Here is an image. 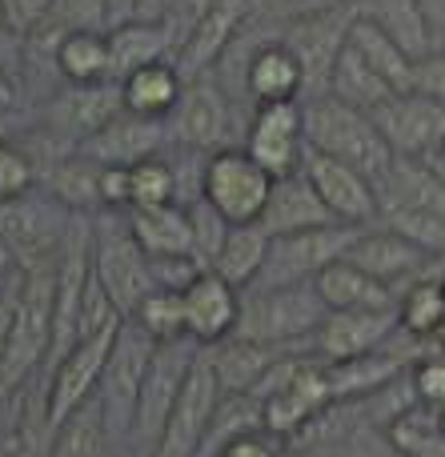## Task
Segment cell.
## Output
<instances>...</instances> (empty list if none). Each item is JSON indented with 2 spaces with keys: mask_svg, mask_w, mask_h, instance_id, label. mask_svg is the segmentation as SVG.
<instances>
[{
  "mask_svg": "<svg viewBox=\"0 0 445 457\" xmlns=\"http://www.w3.org/2000/svg\"><path fill=\"white\" fill-rule=\"evenodd\" d=\"M253 0H213L209 12L197 21V29L189 32V40L177 53V69L185 72V80L213 72L221 64V56L237 45V37L253 21Z\"/></svg>",
  "mask_w": 445,
  "mask_h": 457,
  "instance_id": "obj_20",
  "label": "cell"
},
{
  "mask_svg": "<svg viewBox=\"0 0 445 457\" xmlns=\"http://www.w3.org/2000/svg\"><path fill=\"white\" fill-rule=\"evenodd\" d=\"M438 165L445 169V145H441V153H438Z\"/></svg>",
  "mask_w": 445,
  "mask_h": 457,
  "instance_id": "obj_59",
  "label": "cell"
},
{
  "mask_svg": "<svg viewBox=\"0 0 445 457\" xmlns=\"http://www.w3.org/2000/svg\"><path fill=\"white\" fill-rule=\"evenodd\" d=\"M422 8L433 37V53H445V0H422Z\"/></svg>",
  "mask_w": 445,
  "mask_h": 457,
  "instance_id": "obj_51",
  "label": "cell"
},
{
  "mask_svg": "<svg viewBox=\"0 0 445 457\" xmlns=\"http://www.w3.org/2000/svg\"><path fill=\"white\" fill-rule=\"evenodd\" d=\"M409 386H414L417 405L425 410H445V357H425L409 370Z\"/></svg>",
  "mask_w": 445,
  "mask_h": 457,
  "instance_id": "obj_46",
  "label": "cell"
},
{
  "mask_svg": "<svg viewBox=\"0 0 445 457\" xmlns=\"http://www.w3.org/2000/svg\"><path fill=\"white\" fill-rule=\"evenodd\" d=\"M40 189L69 213H101V165L80 153H61L40 169Z\"/></svg>",
  "mask_w": 445,
  "mask_h": 457,
  "instance_id": "obj_28",
  "label": "cell"
},
{
  "mask_svg": "<svg viewBox=\"0 0 445 457\" xmlns=\"http://www.w3.org/2000/svg\"><path fill=\"white\" fill-rule=\"evenodd\" d=\"M221 397H225V389L213 373L209 349L201 345V357H197V365H193L189 381H185L181 402H177V410H173V418H169L152 457H197L209 437V426H213V418H217Z\"/></svg>",
  "mask_w": 445,
  "mask_h": 457,
  "instance_id": "obj_13",
  "label": "cell"
},
{
  "mask_svg": "<svg viewBox=\"0 0 445 457\" xmlns=\"http://www.w3.org/2000/svg\"><path fill=\"white\" fill-rule=\"evenodd\" d=\"M181 297H185V333H189L197 345H217V341L237 333L241 289H233L213 269H205Z\"/></svg>",
  "mask_w": 445,
  "mask_h": 457,
  "instance_id": "obj_22",
  "label": "cell"
},
{
  "mask_svg": "<svg viewBox=\"0 0 445 457\" xmlns=\"http://www.w3.org/2000/svg\"><path fill=\"white\" fill-rule=\"evenodd\" d=\"M8 137H12V125H8V120L0 117V141H8Z\"/></svg>",
  "mask_w": 445,
  "mask_h": 457,
  "instance_id": "obj_56",
  "label": "cell"
},
{
  "mask_svg": "<svg viewBox=\"0 0 445 457\" xmlns=\"http://www.w3.org/2000/svg\"><path fill=\"white\" fill-rule=\"evenodd\" d=\"M93 277L120 317H133L136 305L152 293L149 253L133 237L125 213H93Z\"/></svg>",
  "mask_w": 445,
  "mask_h": 457,
  "instance_id": "obj_4",
  "label": "cell"
},
{
  "mask_svg": "<svg viewBox=\"0 0 445 457\" xmlns=\"http://www.w3.org/2000/svg\"><path fill=\"white\" fill-rule=\"evenodd\" d=\"M414 93H422V96H430V101L445 104V53H430L425 61H417Z\"/></svg>",
  "mask_w": 445,
  "mask_h": 457,
  "instance_id": "obj_48",
  "label": "cell"
},
{
  "mask_svg": "<svg viewBox=\"0 0 445 457\" xmlns=\"http://www.w3.org/2000/svg\"><path fill=\"white\" fill-rule=\"evenodd\" d=\"M326 96H334V101H342V104H350V109H361V112L374 117V112L398 93H393L390 80H385L382 72L358 53V48L345 45L342 56H337V64H334V77H329Z\"/></svg>",
  "mask_w": 445,
  "mask_h": 457,
  "instance_id": "obj_33",
  "label": "cell"
},
{
  "mask_svg": "<svg viewBox=\"0 0 445 457\" xmlns=\"http://www.w3.org/2000/svg\"><path fill=\"white\" fill-rule=\"evenodd\" d=\"M53 4L56 0H0V24L24 40L53 16Z\"/></svg>",
  "mask_w": 445,
  "mask_h": 457,
  "instance_id": "obj_45",
  "label": "cell"
},
{
  "mask_svg": "<svg viewBox=\"0 0 445 457\" xmlns=\"http://www.w3.org/2000/svg\"><path fill=\"white\" fill-rule=\"evenodd\" d=\"M157 345L161 341H152L141 325L125 317L117 341H112L109 365L101 373V386H96V402H101L104 421H109V437H117V442H128L136 402H141V389H144V378H149Z\"/></svg>",
  "mask_w": 445,
  "mask_h": 457,
  "instance_id": "obj_7",
  "label": "cell"
},
{
  "mask_svg": "<svg viewBox=\"0 0 445 457\" xmlns=\"http://www.w3.org/2000/svg\"><path fill=\"white\" fill-rule=\"evenodd\" d=\"M329 317L326 301L309 285H281V289H245L241 293V337L277 345L285 353H301Z\"/></svg>",
  "mask_w": 445,
  "mask_h": 457,
  "instance_id": "obj_3",
  "label": "cell"
},
{
  "mask_svg": "<svg viewBox=\"0 0 445 457\" xmlns=\"http://www.w3.org/2000/svg\"><path fill=\"white\" fill-rule=\"evenodd\" d=\"M401 333L398 309H345V313H329L321 329L309 341V357L326 365L337 361H358V357L382 353L390 341Z\"/></svg>",
  "mask_w": 445,
  "mask_h": 457,
  "instance_id": "obj_16",
  "label": "cell"
},
{
  "mask_svg": "<svg viewBox=\"0 0 445 457\" xmlns=\"http://www.w3.org/2000/svg\"><path fill=\"white\" fill-rule=\"evenodd\" d=\"M136 16V0H112V29Z\"/></svg>",
  "mask_w": 445,
  "mask_h": 457,
  "instance_id": "obj_54",
  "label": "cell"
},
{
  "mask_svg": "<svg viewBox=\"0 0 445 457\" xmlns=\"http://www.w3.org/2000/svg\"><path fill=\"white\" fill-rule=\"evenodd\" d=\"M358 233L361 228L353 225H326V228H309V233H293V237H273L269 261H265L253 289H281V285L317 281L334 261H342L350 253Z\"/></svg>",
  "mask_w": 445,
  "mask_h": 457,
  "instance_id": "obj_10",
  "label": "cell"
},
{
  "mask_svg": "<svg viewBox=\"0 0 445 457\" xmlns=\"http://www.w3.org/2000/svg\"><path fill=\"white\" fill-rule=\"evenodd\" d=\"M128 228L149 257H197L193 253V221L189 205H157L128 209Z\"/></svg>",
  "mask_w": 445,
  "mask_h": 457,
  "instance_id": "obj_31",
  "label": "cell"
},
{
  "mask_svg": "<svg viewBox=\"0 0 445 457\" xmlns=\"http://www.w3.org/2000/svg\"><path fill=\"white\" fill-rule=\"evenodd\" d=\"M109 45H112V77L125 80L128 72L144 69L157 61H173L177 45L173 32L165 21H125L117 29H109Z\"/></svg>",
  "mask_w": 445,
  "mask_h": 457,
  "instance_id": "obj_29",
  "label": "cell"
},
{
  "mask_svg": "<svg viewBox=\"0 0 445 457\" xmlns=\"http://www.w3.org/2000/svg\"><path fill=\"white\" fill-rule=\"evenodd\" d=\"M353 12H358V8H353ZM350 45L358 48V53L366 56V61L374 64V69L382 72L385 80H390L393 93H414V69H417V61L406 53V48L393 45V40L385 37L377 24H369L366 16H353Z\"/></svg>",
  "mask_w": 445,
  "mask_h": 457,
  "instance_id": "obj_35",
  "label": "cell"
},
{
  "mask_svg": "<svg viewBox=\"0 0 445 457\" xmlns=\"http://www.w3.org/2000/svg\"><path fill=\"white\" fill-rule=\"evenodd\" d=\"M12 269H21V265H16L12 249H8V245H4V241H0V277H4V273H12Z\"/></svg>",
  "mask_w": 445,
  "mask_h": 457,
  "instance_id": "obj_55",
  "label": "cell"
},
{
  "mask_svg": "<svg viewBox=\"0 0 445 457\" xmlns=\"http://www.w3.org/2000/svg\"><path fill=\"white\" fill-rule=\"evenodd\" d=\"M374 120L390 141L393 157L438 161L445 145V104L422 93H398L374 112Z\"/></svg>",
  "mask_w": 445,
  "mask_h": 457,
  "instance_id": "obj_18",
  "label": "cell"
},
{
  "mask_svg": "<svg viewBox=\"0 0 445 457\" xmlns=\"http://www.w3.org/2000/svg\"><path fill=\"white\" fill-rule=\"evenodd\" d=\"M56 77L64 85H101L112 77V45L109 32L101 29H77L64 32L56 45Z\"/></svg>",
  "mask_w": 445,
  "mask_h": 457,
  "instance_id": "obj_32",
  "label": "cell"
},
{
  "mask_svg": "<svg viewBox=\"0 0 445 457\" xmlns=\"http://www.w3.org/2000/svg\"><path fill=\"white\" fill-rule=\"evenodd\" d=\"M377 201H382V213H441L445 217V169L438 161L393 157L390 173L377 181Z\"/></svg>",
  "mask_w": 445,
  "mask_h": 457,
  "instance_id": "obj_23",
  "label": "cell"
},
{
  "mask_svg": "<svg viewBox=\"0 0 445 457\" xmlns=\"http://www.w3.org/2000/svg\"><path fill=\"white\" fill-rule=\"evenodd\" d=\"M53 313H56V261L21 269L12 297L4 301L0 329V386L12 389L53 353Z\"/></svg>",
  "mask_w": 445,
  "mask_h": 457,
  "instance_id": "obj_1",
  "label": "cell"
},
{
  "mask_svg": "<svg viewBox=\"0 0 445 457\" xmlns=\"http://www.w3.org/2000/svg\"><path fill=\"white\" fill-rule=\"evenodd\" d=\"M40 189V165L32 157L29 145H21L16 137L0 141V205L29 197Z\"/></svg>",
  "mask_w": 445,
  "mask_h": 457,
  "instance_id": "obj_40",
  "label": "cell"
},
{
  "mask_svg": "<svg viewBox=\"0 0 445 457\" xmlns=\"http://www.w3.org/2000/svg\"><path fill=\"white\" fill-rule=\"evenodd\" d=\"M125 325V321H120ZM120 325H109L101 333H88V337H77V345L53 365V378H48V421L61 426L69 413H77L88 397H96V386H101V373L109 365L112 341H117Z\"/></svg>",
  "mask_w": 445,
  "mask_h": 457,
  "instance_id": "obj_15",
  "label": "cell"
},
{
  "mask_svg": "<svg viewBox=\"0 0 445 457\" xmlns=\"http://www.w3.org/2000/svg\"><path fill=\"white\" fill-rule=\"evenodd\" d=\"M173 149V137H169V120H149V117H133V112H120L109 129H101L96 137H88L85 145H77L80 157L96 161V165H120L133 169L149 157Z\"/></svg>",
  "mask_w": 445,
  "mask_h": 457,
  "instance_id": "obj_21",
  "label": "cell"
},
{
  "mask_svg": "<svg viewBox=\"0 0 445 457\" xmlns=\"http://www.w3.org/2000/svg\"><path fill=\"white\" fill-rule=\"evenodd\" d=\"M353 8L369 24H377L398 48H406L414 61H425L433 53V37H430V24H425L422 0H353Z\"/></svg>",
  "mask_w": 445,
  "mask_h": 457,
  "instance_id": "obj_30",
  "label": "cell"
},
{
  "mask_svg": "<svg viewBox=\"0 0 445 457\" xmlns=\"http://www.w3.org/2000/svg\"><path fill=\"white\" fill-rule=\"evenodd\" d=\"M269 245H273V237L265 233L261 225H233L221 257L213 261V273L225 277V281L241 293L253 289L261 269H265V261H269Z\"/></svg>",
  "mask_w": 445,
  "mask_h": 457,
  "instance_id": "obj_34",
  "label": "cell"
},
{
  "mask_svg": "<svg viewBox=\"0 0 445 457\" xmlns=\"http://www.w3.org/2000/svg\"><path fill=\"white\" fill-rule=\"evenodd\" d=\"M221 457H281V442L269 429H253V434L237 437Z\"/></svg>",
  "mask_w": 445,
  "mask_h": 457,
  "instance_id": "obj_50",
  "label": "cell"
},
{
  "mask_svg": "<svg viewBox=\"0 0 445 457\" xmlns=\"http://www.w3.org/2000/svg\"><path fill=\"white\" fill-rule=\"evenodd\" d=\"M201 357V345L193 337H177V341H161L157 353H152L149 378H144L141 402H136V418L128 429V450L136 457H152L161 434H165L169 418H173L177 402H181V389L189 381L193 365Z\"/></svg>",
  "mask_w": 445,
  "mask_h": 457,
  "instance_id": "obj_6",
  "label": "cell"
},
{
  "mask_svg": "<svg viewBox=\"0 0 445 457\" xmlns=\"http://www.w3.org/2000/svg\"><path fill=\"white\" fill-rule=\"evenodd\" d=\"M301 173L313 181L317 197L326 201V209L334 213L337 225H353V228H369L382 217V201H377V185L366 173L350 169L345 161H334L317 149H305Z\"/></svg>",
  "mask_w": 445,
  "mask_h": 457,
  "instance_id": "obj_17",
  "label": "cell"
},
{
  "mask_svg": "<svg viewBox=\"0 0 445 457\" xmlns=\"http://www.w3.org/2000/svg\"><path fill=\"white\" fill-rule=\"evenodd\" d=\"M173 153V149H169ZM161 153L149 157L141 165H133V209H157V205H185V189H181V173L177 161Z\"/></svg>",
  "mask_w": 445,
  "mask_h": 457,
  "instance_id": "obj_39",
  "label": "cell"
},
{
  "mask_svg": "<svg viewBox=\"0 0 445 457\" xmlns=\"http://www.w3.org/2000/svg\"><path fill=\"white\" fill-rule=\"evenodd\" d=\"M185 72L177 69V61H157L144 69L128 72L120 80V96H125V112L133 117H149V120H169L177 112L185 96Z\"/></svg>",
  "mask_w": 445,
  "mask_h": 457,
  "instance_id": "obj_26",
  "label": "cell"
},
{
  "mask_svg": "<svg viewBox=\"0 0 445 457\" xmlns=\"http://www.w3.org/2000/svg\"><path fill=\"white\" fill-rule=\"evenodd\" d=\"M441 281H445V273H441Z\"/></svg>",
  "mask_w": 445,
  "mask_h": 457,
  "instance_id": "obj_61",
  "label": "cell"
},
{
  "mask_svg": "<svg viewBox=\"0 0 445 457\" xmlns=\"http://www.w3.org/2000/svg\"><path fill=\"white\" fill-rule=\"evenodd\" d=\"M149 269H152V289H169V293H185L201 273L197 257H149Z\"/></svg>",
  "mask_w": 445,
  "mask_h": 457,
  "instance_id": "obj_47",
  "label": "cell"
},
{
  "mask_svg": "<svg viewBox=\"0 0 445 457\" xmlns=\"http://www.w3.org/2000/svg\"><path fill=\"white\" fill-rule=\"evenodd\" d=\"M438 429H441V437H445V410L438 413Z\"/></svg>",
  "mask_w": 445,
  "mask_h": 457,
  "instance_id": "obj_57",
  "label": "cell"
},
{
  "mask_svg": "<svg viewBox=\"0 0 445 457\" xmlns=\"http://www.w3.org/2000/svg\"><path fill=\"white\" fill-rule=\"evenodd\" d=\"M241 149L273 177L301 173L305 161V109L301 101H285V104H261L249 112V129H245V145Z\"/></svg>",
  "mask_w": 445,
  "mask_h": 457,
  "instance_id": "obj_14",
  "label": "cell"
},
{
  "mask_svg": "<svg viewBox=\"0 0 445 457\" xmlns=\"http://www.w3.org/2000/svg\"><path fill=\"white\" fill-rule=\"evenodd\" d=\"M53 429L56 426L48 421V397H40L37 405H29L21 413L4 457H48L53 453Z\"/></svg>",
  "mask_w": 445,
  "mask_h": 457,
  "instance_id": "obj_42",
  "label": "cell"
},
{
  "mask_svg": "<svg viewBox=\"0 0 445 457\" xmlns=\"http://www.w3.org/2000/svg\"><path fill=\"white\" fill-rule=\"evenodd\" d=\"M241 104L221 88L213 72H201L185 85V96L177 112L169 117V137L177 149L193 153H221V149H241L245 145L249 117H237Z\"/></svg>",
  "mask_w": 445,
  "mask_h": 457,
  "instance_id": "obj_5",
  "label": "cell"
},
{
  "mask_svg": "<svg viewBox=\"0 0 445 457\" xmlns=\"http://www.w3.org/2000/svg\"><path fill=\"white\" fill-rule=\"evenodd\" d=\"M401 373V357L393 353H369L358 357V361H337L326 365V378H329V394L334 402H353V397H374L382 394L390 381H398Z\"/></svg>",
  "mask_w": 445,
  "mask_h": 457,
  "instance_id": "obj_36",
  "label": "cell"
},
{
  "mask_svg": "<svg viewBox=\"0 0 445 457\" xmlns=\"http://www.w3.org/2000/svg\"><path fill=\"white\" fill-rule=\"evenodd\" d=\"M326 4H345V0H253V12L261 21H289V16H301L313 12V8H326Z\"/></svg>",
  "mask_w": 445,
  "mask_h": 457,
  "instance_id": "obj_49",
  "label": "cell"
},
{
  "mask_svg": "<svg viewBox=\"0 0 445 457\" xmlns=\"http://www.w3.org/2000/svg\"><path fill=\"white\" fill-rule=\"evenodd\" d=\"M12 104H16V85H12V77L0 69V117H4Z\"/></svg>",
  "mask_w": 445,
  "mask_h": 457,
  "instance_id": "obj_53",
  "label": "cell"
},
{
  "mask_svg": "<svg viewBox=\"0 0 445 457\" xmlns=\"http://www.w3.org/2000/svg\"><path fill=\"white\" fill-rule=\"evenodd\" d=\"M109 421L96 397H88L77 413L53 429V453L48 457H104L109 453Z\"/></svg>",
  "mask_w": 445,
  "mask_h": 457,
  "instance_id": "obj_37",
  "label": "cell"
},
{
  "mask_svg": "<svg viewBox=\"0 0 445 457\" xmlns=\"http://www.w3.org/2000/svg\"><path fill=\"white\" fill-rule=\"evenodd\" d=\"M173 8H177V0H136L133 21H165Z\"/></svg>",
  "mask_w": 445,
  "mask_h": 457,
  "instance_id": "obj_52",
  "label": "cell"
},
{
  "mask_svg": "<svg viewBox=\"0 0 445 457\" xmlns=\"http://www.w3.org/2000/svg\"><path fill=\"white\" fill-rule=\"evenodd\" d=\"M205 349H209V361H213V373L225 394H253L265 381V373L285 357V349L265 345V341H253V337H241V333H233V337L217 341V345H205Z\"/></svg>",
  "mask_w": 445,
  "mask_h": 457,
  "instance_id": "obj_25",
  "label": "cell"
},
{
  "mask_svg": "<svg viewBox=\"0 0 445 457\" xmlns=\"http://www.w3.org/2000/svg\"><path fill=\"white\" fill-rule=\"evenodd\" d=\"M125 112V96H120V80H101V85H64L61 93L48 96L45 104V129L56 145L77 149L101 129Z\"/></svg>",
  "mask_w": 445,
  "mask_h": 457,
  "instance_id": "obj_12",
  "label": "cell"
},
{
  "mask_svg": "<svg viewBox=\"0 0 445 457\" xmlns=\"http://www.w3.org/2000/svg\"><path fill=\"white\" fill-rule=\"evenodd\" d=\"M69 209L48 197L45 189H37L12 205H0V241L12 249L21 269L53 265L64 245V233H69Z\"/></svg>",
  "mask_w": 445,
  "mask_h": 457,
  "instance_id": "obj_11",
  "label": "cell"
},
{
  "mask_svg": "<svg viewBox=\"0 0 445 457\" xmlns=\"http://www.w3.org/2000/svg\"><path fill=\"white\" fill-rule=\"evenodd\" d=\"M353 16H358L353 4H326V8H313V12L281 21V40L293 48V56L305 69V101L329 93L334 64L342 56V48L350 45Z\"/></svg>",
  "mask_w": 445,
  "mask_h": 457,
  "instance_id": "obj_8",
  "label": "cell"
},
{
  "mask_svg": "<svg viewBox=\"0 0 445 457\" xmlns=\"http://www.w3.org/2000/svg\"><path fill=\"white\" fill-rule=\"evenodd\" d=\"M337 225L334 213L326 209V201L317 197L313 181L305 173H289L281 181H273L269 205L261 213V228L269 237H293V233H309V228H326Z\"/></svg>",
  "mask_w": 445,
  "mask_h": 457,
  "instance_id": "obj_24",
  "label": "cell"
},
{
  "mask_svg": "<svg viewBox=\"0 0 445 457\" xmlns=\"http://www.w3.org/2000/svg\"><path fill=\"white\" fill-rule=\"evenodd\" d=\"M401 333L409 341H430L445 329V281L441 277H422L414 281L398 301Z\"/></svg>",
  "mask_w": 445,
  "mask_h": 457,
  "instance_id": "obj_38",
  "label": "cell"
},
{
  "mask_svg": "<svg viewBox=\"0 0 445 457\" xmlns=\"http://www.w3.org/2000/svg\"><path fill=\"white\" fill-rule=\"evenodd\" d=\"M136 321L152 341H177V337H189L185 333V297L181 293H169V289H152L149 297L136 305V313L128 317Z\"/></svg>",
  "mask_w": 445,
  "mask_h": 457,
  "instance_id": "obj_41",
  "label": "cell"
},
{
  "mask_svg": "<svg viewBox=\"0 0 445 457\" xmlns=\"http://www.w3.org/2000/svg\"><path fill=\"white\" fill-rule=\"evenodd\" d=\"M269 193H273V177L245 149H221L205 157L201 197L229 225H261Z\"/></svg>",
  "mask_w": 445,
  "mask_h": 457,
  "instance_id": "obj_9",
  "label": "cell"
},
{
  "mask_svg": "<svg viewBox=\"0 0 445 457\" xmlns=\"http://www.w3.org/2000/svg\"><path fill=\"white\" fill-rule=\"evenodd\" d=\"M305 109V145L334 161H345L350 169L366 173L369 181H382L393 165V149L382 137L377 120L361 109L334 101V96H313L301 101Z\"/></svg>",
  "mask_w": 445,
  "mask_h": 457,
  "instance_id": "obj_2",
  "label": "cell"
},
{
  "mask_svg": "<svg viewBox=\"0 0 445 457\" xmlns=\"http://www.w3.org/2000/svg\"><path fill=\"white\" fill-rule=\"evenodd\" d=\"M189 221H193V253H197V261H201L205 269H213V261L221 257L225 241H229L233 225L225 221V217L217 213V209L209 205L205 197L189 205Z\"/></svg>",
  "mask_w": 445,
  "mask_h": 457,
  "instance_id": "obj_43",
  "label": "cell"
},
{
  "mask_svg": "<svg viewBox=\"0 0 445 457\" xmlns=\"http://www.w3.org/2000/svg\"><path fill=\"white\" fill-rule=\"evenodd\" d=\"M48 24H56L61 32L77 29H112V0H56Z\"/></svg>",
  "mask_w": 445,
  "mask_h": 457,
  "instance_id": "obj_44",
  "label": "cell"
},
{
  "mask_svg": "<svg viewBox=\"0 0 445 457\" xmlns=\"http://www.w3.org/2000/svg\"><path fill=\"white\" fill-rule=\"evenodd\" d=\"M345 4H353V0H345Z\"/></svg>",
  "mask_w": 445,
  "mask_h": 457,
  "instance_id": "obj_60",
  "label": "cell"
},
{
  "mask_svg": "<svg viewBox=\"0 0 445 457\" xmlns=\"http://www.w3.org/2000/svg\"><path fill=\"white\" fill-rule=\"evenodd\" d=\"M345 257L353 261V265H361L369 277H377L382 285H390L393 293H406L414 281H422V277H430V265L438 257L433 253H425L422 245L406 241L401 233H393V228L385 225H369L358 233V241L350 245V253Z\"/></svg>",
  "mask_w": 445,
  "mask_h": 457,
  "instance_id": "obj_19",
  "label": "cell"
},
{
  "mask_svg": "<svg viewBox=\"0 0 445 457\" xmlns=\"http://www.w3.org/2000/svg\"><path fill=\"white\" fill-rule=\"evenodd\" d=\"M104 457H136V453H120V450H117V453H112V450H109V453H104Z\"/></svg>",
  "mask_w": 445,
  "mask_h": 457,
  "instance_id": "obj_58",
  "label": "cell"
},
{
  "mask_svg": "<svg viewBox=\"0 0 445 457\" xmlns=\"http://www.w3.org/2000/svg\"><path fill=\"white\" fill-rule=\"evenodd\" d=\"M313 289L326 301L329 313H345V309H398V301H401L390 285L369 277L366 269L353 265L350 257L334 261V265L313 281Z\"/></svg>",
  "mask_w": 445,
  "mask_h": 457,
  "instance_id": "obj_27",
  "label": "cell"
}]
</instances>
